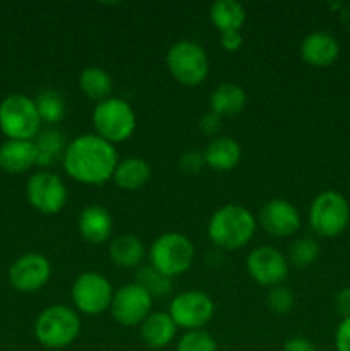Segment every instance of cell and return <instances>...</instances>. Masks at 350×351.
<instances>
[{"label": "cell", "instance_id": "cell-6", "mask_svg": "<svg viewBox=\"0 0 350 351\" xmlns=\"http://www.w3.org/2000/svg\"><path fill=\"white\" fill-rule=\"evenodd\" d=\"M93 125L96 136L110 144L124 143L136 130V113L122 98H106L93 110Z\"/></svg>", "mask_w": 350, "mask_h": 351}, {"label": "cell", "instance_id": "cell-12", "mask_svg": "<svg viewBox=\"0 0 350 351\" xmlns=\"http://www.w3.org/2000/svg\"><path fill=\"white\" fill-rule=\"evenodd\" d=\"M26 195L34 209L43 215H55L67 202V187L58 175L41 170L27 180Z\"/></svg>", "mask_w": 350, "mask_h": 351}, {"label": "cell", "instance_id": "cell-31", "mask_svg": "<svg viewBox=\"0 0 350 351\" xmlns=\"http://www.w3.org/2000/svg\"><path fill=\"white\" fill-rule=\"evenodd\" d=\"M294 293L290 291V288L283 287V285L270 288V291L266 295V307L277 315L288 314L292 311V307H294Z\"/></svg>", "mask_w": 350, "mask_h": 351}, {"label": "cell", "instance_id": "cell-35", "mask_svg": "<svg viewBox=\"0 0 350 351\" xmlns=\"http://www.w3.org/2000/svg\"><path fill=\"white\" fill-rule=\"evenodd\" d=\"M220 43L226 51H237L244 43V38L240 31H226V33H220Z\"/></svg>", "mask_w": 350, "mask_h": 351}, {"label": "cell", "instance_id": "cell-15", "mask_svg": "<svg viewBox=\"0 0 350 351\" xmlns=\"http://www.w3.org/2000/svg\"><path fill=\"white\" fill-rule=\"evenodd\" d=\"M259 225L268 235L285 239L299 232L301 215L292 202L285 199H271L261 208Z\"/></svg>", "mask_w": 350, "mask_h": 351}, {"label": "cell", "instance_id": "cell-2", "mask_svg": "<svg viewBox=\"0 0 350 351\" xmlns=\"http://www.w3.org/2000/svg\"><path fill=\"white\" fill-rule=\"evenodd\" d=\"M256 232V218L240 204H225L216 209L208 223V237L222 250H239L250 242Z\"/></svg>", "mask_w": 350, "mask_h": 351}, {"label": "cell", "instance_id": "cell-29", "mask_svg": "<svg viewBox=\"0 0 350 351\" xmlns=\"http://www.w3.org/2000/svg\"><path fill=\"white\" fill-rule=\"evenodd\" d=\"M177 351H218L216 339L202 329L185 331L177 343Z\"/></svg>", "mask_w": 350, "mask_h": 351}, {"label": "cell", "instance_id": "cell-33", "mask_svg": "<svg viewBox=\"0 0 350 351\" xmlns=\"http://www.w3.org/2000/svg\"><path fill=\"white\" fill-rule=\"evenodd\" d=\"M336 351H350V317L342 319L335 335Z\"/></svg>", "mask_w": 350, "mask_h": 351}, {"label": "cell", "instance_id": "cell-7", "mask_svg": "<svg viewBox=\"0 0 350 351\" xmlns=\"http://www.w3.org/2000/svg\"><path fill=\"white\" fill-rule=\"evenodd\" d=\"M167 65L175 81L191 88L201 84L209 72L206 50L191 40H180L172 45L167 53Z\"/></svg>", "mask_w": 350, "mask_h": 351}, {"label": "cell", "instance_id": "cell-19", "mask_svg": "<svg viewBox=\"0 0 350 351\" xmlns=\"http://www.w3.org/2000/svg\"><path fill=\"white\" fill-rule=\"evenodd\" d=\"M205 163L216 171H230L240 163L242 149L240 144L232 137H213L202 151Z\"/></svg>", "mask_w": 350, "mask_h": 351}, {"label": "cell", "instance_id": "cell-24", "mask_svg": "<svg viewBox=\"0 0 350 351\" xmlns=\"http://www.w3.org/2000/svg\"><path fill=\"white\" fill-rule=\"evenodd\" d=\"M209 19L220 33L240 31L246 23V9L237 0H216L209 7Z\"/></svg>", "mask_w": 350, "mask_h": 351}, {"label": "cell", "instance_id": "cell-25", "mask_svg": "<svg viewBox=\"0 0 350 351\" xmlns=\"http://www.w3.org/2000/svg\"><path fill=\"white\" fill-rule=\"evenodd\" d=\"M79 88L93 101H105L110 98L113 82L112 77L102 67H86L79 75Z\"/></svg>", "mask_w": 350, "mask_h": 351}, {"label": "cell", "instance_id": "cell-1", "mask_svg": "<svg viewBox=\"0 0 350 351\" xmlns=\"http://www.w3.org/2000/svg\"><path fill=\"white\" fill-rule=\"evenodd\" d=\"M119 156L108 141L96 134H82L65 146L64 170L75 182L102 185L112 180Z\"/></svg>", "mask_w": 350, "mask_h": 351}, {"label": "cell", "instance_id": "cell-5", "mask_svg": "<svg viewBox=\"0 0 350 351\" xmlns=\"http://www.w3.org/2000/svg\"><path fill=\"white\" fill-rule=\"evenodd\" d=\"M41 119L36 103L26 95H10L0 103V129L9 139L33 141Z\"/></svg>", "mask_w": 350, "mask_h": 351}, {"label": "cell", "instance_id": "cell-26", "mask_svg": "<svg viewBox=\"0 0 350 351\" xmlns=\"http://www.w3.org/2000/svg\"><path fill=\"white\" fill-rule=\"evenodd\" d=\"M40 119L47 123H57L65 115V103L57 91H41L34 99Z\"/></svg>", "mask_w": 350, "mask_h": 351}, {"label": "cell", "instance_id": "cell-32", "mask_svg": "<svg viewBox=\"0 0 350 351\" xmlns=\"http://www.w3.org/2000/svg\"><path fill=\"white\" fill-rule=\"evenodd\" d=\"M205 165V156H202V153H199L196 149L185 151L180 160H178V168H180L182 173L189 175V177L191 175H198Z\"/></svg>", "mask_w": 350, "mask_h": 351}, {"label": "cell", "instance_id": "cell-34", "mask_svg": "<svg viewBox=\"0 0 350 351\" xmlns=\"http://www.w3.org/2000/svg\"><path fill=\"white\" fill-rule=\"evenodd\" d=\"M220 127H222V117H218L213 112L206 113V115H202V119L199 120V129H201V132L206 134V136H215L220 130Z\"/></svg>", "mask_w": 350, "mask_h": 351}, {"label": "cell", "instance_id": "cell-9", "mask_svg": "<svg viewBox=\"0 0 350 351\" xmlns=\"http://www.w3.org/2000/svg\"><path fill=\"white\" fill-rule=\"evenodd\" d=\"M74 307L81 314L100 315L108 311L113 298V290L110 281L103 274L95 271H86L75 278L71 290Z\"/></svg>", "mask_w": 350, "mask_h": 351}, {"label": "cell", "instance_id": "cell-36", "mask_svg": "<svg viewBox=\"0 0 350 351\" xmlns=\"http://www.w3.org/2000/svg\"><path fill=\"white\" fill-rule=\"evenodd\" d=\"M283 351H318L316 345L311 339L304 338V336H292L285 341Z\"/></svg>", "mask_w": 350, "mask_h": 351}, {"label": "cell", "instance_id": "cell-37", "mask_svg": "<svg viewBox=\"0 0 350 351\" xmlns=\"http://www.w3.org/2000/svg\"><path fill=\"white\" fill-rule=\"evenodd\" d=\"M335 308L342 319L350 317V288H343L335 297Z\"/></svg>", "mask_w": 350, "mask_h": 351}, {"label": "cell", "instance_id": "cell-20", "mask_svg": "<svg viewBox=\"0 0 350 351\" xmlns=\"http://www.w3.org/2000/svg\"><path fill=\"white\" fill-rule=\"evenodd\" d=\"M141 339L151 348H165L170 345L177 332L174 319L168 312H151L143 322H141Z\"/></svg>", "mask_w": 350, "mask_h": 351}, {"label": "cell", "instance_id": "cell-3", "mask_svg": "<svg viewBox=\"0 0 350 351\" xmlns=\"http://www.w3.org/2000/svg\"><path fill=\"white\" fill-rule=\"evenodd\" d=\"M194 243L178 232L158 237L150 247V266L167 278L180 276L194 263Z\"/></svg>", "mask_w": 350, "mask_h": 351}, {"label": "cell", "instance_id": "cell-4", "mask_svg": "<svg viewBox=\"0 0 350 351\" xmlns=\"http://www.w3.org/2000/svg\"><path fill=\"white\" fill-rule=\"evenodd\" d=\"M81 332V319L65 305H51L38 315L34 336L43 346L60 350L72 345Z\"/></svg>", "mask_w": 350, "mask_h": 351}, {"label": "cell", "instance_id": "cell-30", "mask_svg": "<svg viewBox=\"0 0 350 351\" xmlns=\"http://www.w3.org/2000/svg\"><path fill=\"white\" fill-rule=\"evenodd\" d=\"M319 247L312 239H299L290 247V261L297 267H307L318 261Z\"/></svg>", "mask_w": 350, "mask_h": 351}, {"label": "cell", "instance_id": "cell-17", "mask_svg": "<svg viewBox=\"0 0 350 351\" xmlns=\"http://www.w3.org/2000/svg\"><path fill=\"white\" fill-rule=\"evenodd\" d=\"M340 53V45L335 36L325 31H314L302 40L301 57L312 67H326L333 64Z\"/></svg>", "mask_w": 350, "mask_h": 351}, {"label": "cell", "instance_id": "cell-11", "mask_svg": "<svg viewBox=\"0 0 350 351\" xmlns=\"http://www.w3.org/2000/svg\"><path fill=\"white\" fill-rule=\"evenodd\" d=\"M168 314L177 328L202 329L215 314V302L202 291H184L170 302Z\"/></svg>", "mask_w": 350, "mask_h": 351}, {"label": "cell", "instance_id": "cell-23", "mask_svg": "<svg viewBox=\"0 0 350 351\" xmlns=\"http://www.w3.org/2000/svg\"><path fill=\"white\" fill-rule=\"evenodd\" d=\"M108 254L115 266L136 267L143 263L144 256H146V247L137 237L130 235V233H122L112 240Z\"/></svg>", "mask_w": 350, "mask_h": 351}, {"label": "cell", "instance_id": "cell-16", "mask_svg": "<svg viewBox=\"0 0 350 351\" xmlns=\"http://www.w3.org/2000/svg\"><path fill=\"white\" fill-rule=\"evenodd\" d=\"M78 228L86 242L93 243V245H102L112 237V215L103 206L89 204L79 215Z\"/></svg>", "mask_w": 350, "mask_h": 351}, {"label": "cell", "instance_id": "cell-10", "mask_svg": "<svg viewBox=\"0 0 350 351\" xmlns=\"http://www.w3.org/2000/svg\"><path fill=\"white\" fill-rule=\"evenodd\" d=\"M151 307H153V297L141 285L129 283L113 291L110 312L113 321L119 322L120 326L132 328L141 324L151 314Z\"/></svg>", "mask_w": 350, "mask_h": 351}, {"label": "cell", "instance_id": "cell-13", "mask_svg": "<svg viewBox=\"0 0 350 351\" xmlns=\"http://www.w3.org/2000/svg\"><path fill=\"white\" fill-rule=\"evenodd\" d=\"M246 266L249 276L261 287H278L288 276V261L280 250L270 245H261L250 250Z\"/></svg>", "mask_w": 350, "mask_h": 351}, {"label": "cell", "instance_id": "cell-18", "mask_svg": "<svg viewBox=\"0 0 350 351\" xmlns=\"http://www.w3.org/2000/svg\"><path fill=\"white\" fill-rule=\"evenodd\" d=\"M38 161L34 141L9 139L0 146V168L9 173H23Z\"/></svg>", "mask_w": 350, "mask_h": 351}, {"label": "cell", "instance_id": "cell-21", "mask_svg": "<svg viewBox=\"0 0 350 351\" xmlns=\"http://www.w3.org/2000/svg\"><path fill=\"white\" fill-rule=\"evenodd\" d=\"M151 167L146 160L137 156L126 158L117 163L113 171V184L122 191H139L150 182Z\"/></svg>", "mask_w": 350, "mask_h": 351}, {"label": "cell", "instance_id": "cell-28", "mask_svg": "<svg viewBox=\"0 0 350 351\" xmlns=\"http://www.w3.org/2000/svg\"><path fill=\"white\" fill-rule=\"evenodd\" d=\"M38 151V165L41 167H48L55 158L60 154L62 147H64V141H62V134L58 130H47L38 137L36 143Z\"/></svg>", "mask_w": 350, "mask_h": 351}, {"label": "cell", "instance_id": "cell-14", "mask_svg": "<svg viewBox=\"0 0 350 351\" xmlns=\"http://www.w3.org/2000/svg\"><path fill=\"white\" fill-rule=\"evenodd\" d=\"M51 276L50 261L41 254H24L9 269V281L17 291L33 293L43 288Z\"/></svg>", "mask_w": 350, "mask_h": 351}, {"label": "cell", "instance_id": "cell-22", "mask_svg": "<svg viewBox=\"0 0 350 351\" xmlns=\"http://www.w3.org/2000/svg\"><path fill=\"white\" fill-rule=\"evenodd\" d=\"M247 95L235 82H222L209 96V110L218 117H233L244 110Z\"/></svg>", "mask_w": 350, "mask_h": 351}, {"label": "cell", "instance_id": "cell-27", "mask_svg": "<svg viewBox=\"0 0 350 351\" xmlns=\"http://www.w3.org/2000/svg\"><path fill=\"white\" fill-rule=\"evenodd\" d=\"M136 283L141 285L151 297H165L172 290V278L163 276L151 266H144L143 269H139Z\"/></svg>", "mask_w": 350, "mask_h": 351}, {"label": "cell", "instance_id": "cell-8", "mask_svg": "<svg viewBox=\"0 0 350 351\" xmlns=\"http://www.w3.org/2000/svg\"><path fill=\"white\" fill-rule=\"evenodd\" d=\"M350 221V206L340 192L325 191L309 208V225L319 237L333 239L345 232Z\"/></svg>", "mask_w": 350, "mask_h": 351}]
</instances>
